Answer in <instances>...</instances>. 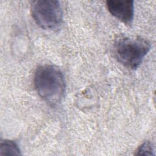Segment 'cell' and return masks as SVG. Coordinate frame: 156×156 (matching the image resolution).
I'll return each instance as SVG.
<instances>
[{"label":"cell","mask_w":156,"mask_h":156,"mask_svg":"<svg viewBox=\"0 0 156 156\" xmlns=\"http://www.w3.org/2000/svg\"><path fill=\"white\" fill-rule=\"evenodd\" d=\"M35 88L41 98L50 105L60 102L65 93V82L62 71L54 65H43L35 73Z\"/></svg>","instance_id":"obj_1"},{"label":"cell","mask_w":156,"mask_h":156,"mask_svg":"<svg viewBox=\"0 0 156 156\" xmlns=\"http://www.w3.org/2000/svg\"><path fill=\"white\" fill-rule=\"evenodd\" d=\"M151 49L150 43L141 37L121 35L115 40L113 54L116 60L126 68L135 69Z\"/></svg>","instance_id":"obj_2"},{"label":"cell","mask_w":156,"mask_h":156,"mask_svg":"<svg viewBox=\"0 0 156 156\" xmlns=\"http://www.w3.org/2000/svg\"><path fill=\"white\" fill-rule=\"evenodd\" d=\"M30 9L34 20L43 29H54L62 23V11L58 1H33Z\"/></svg>","instance_id":"obj_3"},{"label":"cell","mask_w":156,"mask_h":156,"mask_svg":"<svg viewBox=\"0 0 156 156\" xmlns=\"http://www.w3.org/2000/svg\"><path fill=\"white\" fill-rule=\"evenodd\" d=\"M106 5L114 17L125 24H131L134 15L133 1L109 0L106 1Z\"/></svg>","instance_id":"obj_4"},{"label":"cell","mask_w":156,"mask_h":156,"mask_svg":"<svg viewBox=\"0 0 156 156\" xmlns=\"http://www.w3.org/2000/svg\"><path fill=\"white\" fill-rule=\"evenodd\" d=\"M19 155H21V153L18 146L15 142L10 140L1 141L0 145V156Z\"/></svg>","instance_id":"obj_5"},{"label":"cell","mask_w":156,"mask_h":156,"mask_svg":"<svg viewBox=\"0 0 156 156\" xmlns=\"http://www.w3.org/2000/svg\"><path fill=\"white\" fill-rule=\"evenodd\" d=\"M153 146L150 142H145L141 144L136 151V155H154Z\"/></svg>","instance_id":"obj_6"}]
</instances>
